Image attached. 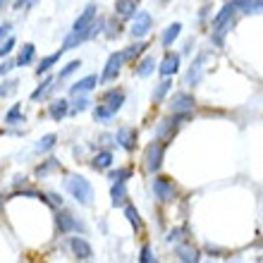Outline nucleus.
Masks as SVG:
<instances>
[{
	"mask_svg": "<svg viewBox=\"0 0 263 263\" xmlns=\"http://www.w3.org/2000/svg\"><path fill=\"white\" fill-rule=\"evenodd\" d=\"M65 187L67 192L77 199V203H82V206H91L93 203V187H91V182L82 175H69L67 182H65Z\"/></svg>",
	"mask_w": 263,
	"mask_h": 263,
	"instance_id": "f257e3e1",
	"label": "nucleus"
},
{
	"mask_svg": "<svg viewBox=\"0 0 263 263\" xmlns=\"http://www.w3.org/2000/svg\"><path fill=\"white\" fill-rule=\"evenodd\" d=\"M163 156H165V144L163 141H151L146 146V153H144L146 170L148 173H158L160 165H163Z\"/></svg>",
	"mask_w": 263,
	"mask_h": 263,
	"instance_id": "f03ea898",
	"label": "nucleus"
},
{
	"mask_svg": "<svg viewBox=\"0 0 263 263\" xmlns=\"http://www.w3.org/2000/svg\"><path fill=\"white\" fill-rule=\"evenodd\" d=\"M153 192H156V196H158L163 203H170V201H175V196H177L175 182L167 180V177H156V180H153Z\"/></svg>",
	"mask_w": 263,
	"mask_h": 263,
	"instance_id": "7ed1b4c3",
	"label": "nucleus"
},
{
	"mask_svg": "<svg viewBox=\"0 0 263 263\" xmlns=\"http://www.w3.org/2000/svg\"><path fill=\"white\" fill-rule=\"evenodd\" d=\"M151 27H153V17L146 10H141V12H137L134 14V22H132V36L134 39H144L148 31H151Z\"/></svg>",
	"mask_w": 263,
	"mask_h": 263,
	"instance_id": "20e7f679",
	"label": "nucleus"
},
{
	"mask_svg": "<svg viewBox=\"0 0 263 263\" xmlns=\"http://www.w3.org/2000/svg\"><path fill=\"white\" fill-rule=\"evenodd\" d=\"M122 55L120 53H110V58H108V63H105V69H103V74H101V79H98V84H108L112 82V79H118L120 74V69H122Z\"/></svg>",
	"mask_w": 263,
	"mask_h": 263,
	"instance_id": "39448f33",
	"label": "nucleus"
},
{
	"mask_svg": "<svg viewBox=\"0 0 263 263\" xmlns=\"http://www.w3.org/2000/svg\"><path fill=\"white\" fill-rule=\"evenodd\" d=\"M93 22H96V5H86L84 12L79 14L72 24V31H91L93 29Z\"/></svg>",
	"mask_w": 263,
	"mask_h": 263,
	"instance_id": "423d86ee",
	"label": "nucleus"
},
{
	"mask_svg": "<svg viewBox=\"0 0 263 263\" xmlns=\"http://www.w3.org/2000/svg\"><path fill=\"white\" fill-rule=\"evenodd\" d=\"M58 230H60L63 235H67V232H79V230H84V225L77 220L72 213L60 211V213H58Z\"/></svg>",
	"mask_w": 263,
	"mask_h": 263,
	"instance_id": "0eeeda50",
	"label": "nucleus"
},
{
	"mask_svg": "<svg viewBox=\"0 0 263 263\" xmlns=\"http://www.w3.org/2000/svg\"><path fill=\"white\" fill-rule=\"evenodd\" d=\"M115 141H118L125 151H134V148H137V129H134V127H120L118 134H115Z\"/></svg>",
	"mask_w": 263,
	"mask_h": 263,
	"instance_id": "6e6552de",
	"label": "nucleus"
},
{
	"mask_svg": "<svg viewBox=\"0 0 263 263\" xmlns=\"http://www.w3.org/2000/svg\"><path fill=\"white\" fill-rule=\"evenodd\" d=\"M72 251H74V256L79 261H91L93 258V249H91V244L84 239V237H72V242H69Z\"/></svg>",
	"mask_w": 263,
	"mask_h": 263,
	"instance_id": "1a4fd4ad",
	"label": "nucleus"
},
{
	"mask_svg": "<svg viewBox=\"0 0 263 263\" xmlns=\"http://www.w3.org/2000/svg\"><path fill=\"white\" fill-rule=\"evenodd\" d=\"M196 105V98L192 93H175L173 103H170V110L173 112H187V110H194Z\"/></svg>",
	"mask_w": 263,
	"mask_h": 263,
	"instance_id": "9d476101",
	"label": "nucleus"
},
{
	"mask_svg": "<svg viewBox=\"0 0 263 263\" xmlns=\"http://www.w3.org/2000/svg\"><path fill=\"white\" fill-rule=\"evenodd\" d=\"M203 60H206V53H199V58H196L194 63H192V67H189V72H187L189 86H199L201 79H203Z\"/></svg>",
	"mask_w": 263,
	"mask_h": 263,
	"instance_id": "9b49d317",
	"label": "nucleus"
},
{
	"mask_svg": "<svg viewBox=\"0 0 263 263\" xmlns=\"http://www.w3.org/2000/svg\"><path fill=\"white\" fill-rule=\"evenodd\" d=\"M235 14H237V3H235V0H230L228 5H225L220 12L215 14L213 24H211V27H213V31H215V29H220V27H225L228 22H232V17H235Z\"/></svg>",
	"mask_w": 263,
	"mask_h": 263,
	"instance_id": "f8f14e48",
	"label": "nucleus"
},
{
	"mask_svg": "<svg viewBox=\"0 0 263 263\" xmlns=\"http://www.w3.org/2000/svg\"><path fill=\"white\" fill-rule=\"evenodd\" d=\"M103 103L110 108L112 112H118L122 105H125V91L122 89H108L103 96Z\"/></svg>",
	"mask_w": 263,
	"mask_h": 263,
	"instance_id": "ddd939ff",
	"label": "nucleus"
},
{
	"mask_svg": "<svg viewBox=\"0 0 263 263\" xmlns=\"http://www.w3.org/2000/svg\"><path fill=\"white\" fill-rule=\"evenodd\" d=\"M96 84H98V77L89 74V77H84V79L72 84V86H69V93H72V96H77V93H89V91L96 89Z\"/></svg>",
	"mask_w": 263,
	"mask_h": 263,
	"instance_id": "4468645a",
	"label": "nucleus"
},
{
	"mask_svg": "<svg viewBox=\"0 0 263 263\" xmlns=\"http://www.w3.org/2000/svg\"><path fill=\"white\" fill-rule=\"evenodd\" d=\"M177 69H180V55H177V53H165V58H163V63H160V67H158V72L163 77H173Z\"/></svg>",
	"mask_w": 263,
	"mask_h": 263,
	"instance_id": "2eb2a0df",
	"label": "nucleus"
},
{
	"mask_svg": "<svg viewBox=\"0 0 263 263\" xmlns=\"http://www.w3.org/2000/svg\"><path fill=\"white\" fill-rule=\"evenodd\" d=\"M67 112H69V101H65V98H55L53 103H48V115L55 120V122L65 120Z\"/></svg>",
	"mask_w": 263,
	"mask_h": 263,
	"instance_id": "dca6fc26",
	"label": "nucleus"
},
{
	"mask_svg": "<svg viewBox=\"0 0 263 263\" xmlns=\"http://www.w3.org/2000/svg\"><path fill=\"white\" fill-rule=\"evenodd\" d=\"M115 12L122 17V20H132L137 14V0H118L115 3Z\"/></svg>",
	"mask_w": 263,
	"mask_h": 263,
	"instance_id": "f3484780",
	"label": "nucleus"
},
{
	"mask_svg": "<svg viewBox=\"0 0 263 263\" xmlns=\"http://www.w3.org/2000/svg\"><path fill=\"white\" fill-rule=\"evenodd\" d=\"M36 58V46L34 43H24L20 50V55H17V67H27V65L34 63Z\"/></svg>",
	"mask_w": 263,
	"mask_h": 263,
	"instance_id": "a211bd4d",
	"label": "nucleus"
},
{
	"mask_svg": "<svg viewBox=\"0 0 263 263\" xmlns=\"http://www.w3.org/2000/svg\"><path fill=\"white\" fill-rule=\"evenodd\" d=\"M110 199H112V206H125L127 201V184L125 182H112V189H110Z\"/></svg>",
	"mask_w": 263,
	"mask_h": 263,
	"instance_id": "6ab92c4d",
	"label": "nucleus"
},
{
	"mask_svg": "<svg viewBox=\"0 0 263 263\" xmlns=\"http://www.w3.org/2000/svg\"><path fill=\"white\" fill-rule=\"evenodd\" d=\"M180 34H182V24H180V22L170 24V27L163 31V39H160V41H163V48H170V46L177 41V36H180Z\"/></svg>",
	"mask_w": 263,
	"mask_h": 263,
	"instance_id": "aec40b11",
	"label": "nucleus"
},
{
	"mask_svg": "<svg viewBox=\"0 0 263 263\" xmlns=\"http://www.w3.org/2000/svg\"><path fill=\"white\" fill-rule=\"evenodd\" d=\"M170 89H173V79H170V77H165V79H163V82H158V86L153 89V93H151L153 103H163V98L170 93Z\"/></svg>",
	"mask_w": 263,
	"mask_h": 263,
	"instance_id": "412c9836",
	"label": "nucleus"
},
{
	"mask_svg": "<svg viewBox=\"0 0 263 263\" xmlns=\"http://www.w3.org/2000/svg\"><path fill=\"white\" fill-rule=\"evenodd\" d=\"M53 86H55V77H46L41 84H39V89L31 93V101H41V98H46L53 91Z\"/></svg>",
	"mask_w": 263,
	"mask_h": 263,
	"instance_id": "4be33fe9",
	"label": "nucleus"
},
{
	"mask_svg": "<svg viewBox=\"0 0 263 263\" xmlns=\"http://www.w3.org/2000/svg\"><path fill=\"white\" fill-rule=\"evenodd\" d=\"M60 58H63V48L58 50V53H53V55H46V58H43V60H41V63L36 65V74H39V77H41V74H46V72H48V69L53 67V65H55V63H60Z\"/></svg>",
	"mask_w": 263,
	"mask_h": 263,
	"instance_id": "5701e85b",
	"label": "nucleus"
},
{
	"mask_svg": "<svg viewBox=\"0 0 263 263\" xmlns=\"http://www.w3.org/2000/svg\"><path fill=\"white\" fill-rule=\"evenodd\" d=\"M112 118H115V112H112L105 103H98L96 108H93V120H96V122H101V125H110Z\"/></svg>",
	"mask_w": 263,
	"mask_h": 263,
	"instance_id": "b1692460",
	"label": "nucleus"
},
{
	"mask_svg": "<svg viewBox=\"0 0 263 263\" xmlns=\"http://www.w3.org/2000/svg\"><path fill=\"white\" fill-rule=\"evenodd\" d=\"M146 48H148V43H141V41H139L137 46H129V48H125L122 53H120V55H122V60H125V63H132V60H137V58L141 55Z\"/></svg>",
	"mask_w": 263,
	"mask_h": 263,
	"instance_id": "393cba45",
	"label": "nucleus"
},
{
	"mask_svg": "<svg viewBox=\"0 0 263 263\" xmlns=\"http://www.w3.org/2000/svg\"><path fill=\"white\" fill-rule=\"evenodd\" d=\"M177 258L184 263H196L199 261V251L194 249V247H187V244H182V247H177Z\"/></svg>",
	"mask_w": 263,
	"mask_h": 263,
	"instance_id": "a878e982",
	"label": "nucleus"
},
{
	"mask_svg": "<svg viewBox=\"0 0 263 263\" xmlns=\"http://www.w3.org/2000/svg\"><path fill=\"white\" fill-rule=\"evenodd\" d=\"M91 165H93V170H108V167L112 165V153L110 151H101L96 158L91 160Z\"/></svg>",
	"mask_w": 263,
	"mask_h": 263,
	"instance_id": "bb28decb",
	"label": "nucleus"
},
{
	"mask_svg": "<svg viewBox=\"0 0 263 263\" xmlns=\"http://www.w3.org/2000/svg\"><path fill=\"white\" fill-rule=\"evenodd\" d=\"M156 69V58H144L139 65H134V74L137 77H148Z\"/></svg>",
	"mask_w": 263,
	"mask_h": 263,
	"instance_id": "cd10ccee",
	"label": "nucleus"
},
{
	"mask_svg": "<svg viewBox=\"0 0 263 263\" xmlns=\"http://www.w3.org/2000/svg\"><path fill=\"white\" fill-rule=\"evenodd\" d=\"M91 108V101L86 98V93H77L74 101H72V110L74 112H84V110H89Z\"/></svg>",
	"mask_w": 263,
	"mask_h": 263,
	"instance_id": "c85d7f7f",
	"label": "nucleus"
},
{
	"mask_svg": "<svg viewBox=\"0 0 263 263\" xmlns=\"http://www.w3.org/2000/svg\"><path fill=\"white\" fill-rule=\"evenodd\" d=\"M125 218H127V220H129V225H132V228H134V230H139V228H141V218H139V211H137V208H134V206H129V203H127V206H125Z\"/></svg>",
	"mask_w": 263,
	"mask_h": 263,
	"instance_id": "c756f323",
	"label": "nucleus"
},
{
	"mask_svg": "<svg viewBox=\"0 0 263 263\" xmlns=\"http://www.w3.org/2000/svg\"><path fill=\"white\" fill-rule=\"evenodd\" d=\"M55 144H58V137H55V134H46V137H43L41 141L36 144V151H39V153H46V151H50V148H53Z\"/></svg>",
	"mask_w": 263,
	"mask_h": 263,
	"instance_id": "7c9ffc66",
	"label": "nucleus"
},
{
	"mask_svg": "<svg viewBox=\"0 0 263 263\" xmlns=\"http://www.w3.org/2000/svg\"><path fill=\"white\" fill-rule=\"evenodd\" d=\"M22 105L20 103H14L10 110H7V115H5V122L7 125H17V122H22Z\"/></svg>",
	"mask_w": 263,
	"mask_h": 263,
	"instance_id": "2f4dec72",
	"label": "nucleus"
},
{
	"mask_svg": "<svg viewBox=\"0 0 263 263\" xmlns=\"http://www.w3.org/2000/svg\"><path fill=\"white\" fill-rule=\"evenodd\" d=\"M55 167H60V163H58L55 158H48L46 163H43V165L36 167V175H39V177H46V175H48L50 170H55Z\"/></svg>",
	"mask_w": 263,
	"mask_h": 263,
	"instance_id": "473e14b6",
	"label": "nucleus"
},
{
	"mask_svg": "<svg viewBox=\"0 0 263 263\" xmlns=\"http://www.w3.org/2000/svg\"><path fill=\"white\" fill-rule=\"evenodd\" d=\"M129 177H132L129 167H118V170H112V173H110V180L112 182H127Z\"/></svg>",
	"mask_w": 263,
	"mask_h": 263,
	"instance_id": "72a5a7b5",
	"label": "nucleus"
},
{
	"mask_svg": "<svg viewBox=\"0 0 263 263\" xmlns=\"http://www.w3.org/2000/svg\"><path fill=\"white\" fill-rule=\"evenodd\" d=\"M82 67V60H72V63H67L63 69H60V74H58V79H67L72 72H77V69Z\"/></svg>",
	"mask_w": 263,
	"mask_h": 263,
	"instance_id": "f704fd0d",
	"label": "nucleus"
},
{
	"mask_svg": "<svg viewBox=\"0 0 263 263\" xmlns=\"http://www.w3.org/2000/svg\"><path fill=\"white\" fill-rule=\"evenodd\" d=\"M17 84H20L17 79H7V82H3V86H0V98L14 93V91H17Z\"/></svg>",
	"mask_w": 263,
	"mask_h": 263,
	"instance_id": "c9c22d12",
	"label": "nucleus"
},
{
	"mask_svg": "<svg viewBox=\"0 0 263 263\" xmlns=\"http://www.w3.org/2000/svg\"><path fill=\"white\" fill-rule=\"evenodd\" d=\"M12 48H14V39H12V36H7L5 41H3V46H0V60L10 55V53H12Z\"/></svg>",
	"mask_w": 263,
	"mask_h": 263,
	"instance_id": "e433bc0d",
	"label": "nucleus"
},
{
	"mask_svg": "<svg viewBox=\"0 0 263 263\" xmlns=\"http://www.w3.org/2000/svg\"><path fill=\"white\" fill-rule=\"evenodd\" d=\"M139 261H141V263H153V261H156V256H153V251H151V247H148V244H144V247H141V256H139Z\"/></svg>",
	"mask_w": 263,
	"mask_h": 263,
	"instance_id": "4c0bfd02",
	"label": "nucleus"
},
{
	"mask_svg": "<svg viewBox=\"0 0 263 263\" xmlns=\"http://www.w3.org/2000/svg\"><path fill=\"white\" fill-rule=\"evenodd\" d=\"M14 67H17V60H5V63L0 65V77H5L7 72H12Z\"/></svg>",
	"mask_w": 263,
	"mask_h": 263,
	"instance_id": "58836bf2",
	"label": "nucleus"
},
{
	"mask_svg": "<svg viewBox=\"0 0 263 263\" xmlns=\"http://www.w3.org/2000/svg\"><path fill=\"white\" fill-rule=\"evenodd\" d=\"M10 34H12V24H7V22H5V24L0 27V43L5 41V39H7Z\"/></svg>",
	"mask_w": 263,
	"mask_h": 263,
	"instance_id": "ea45409f",
	"label": "nucleus"
},
{
	"mask_svg": "<svg viewBox=\"0 0 263 263\" xmlns=\"http://www.w3.org/2000/svg\"><path fill=\"white\" fill-rule=\"evenodd\" d=\"M36 0H14V10H22V7H27V5H34Z\"/></svg>",
	"mask_w": 263,
	"mask_h": 263,
	"instance_id": "a19ab883",
	"label": "nucleus"
},
{
	"mask_svg": "<svg viewBox=\"0 0 263 263\" xmlns=\"http://www.w3.org/2000/svg\"><path fill=\"white\" fill-rule=\"evenodd\" d=\"M182 232H184V230H173V232L167 235V242H175V239H180Z\"/></svg>",
	"mask_w": 263,
	"mask_h": 263,
	"instance_id": "79ce46f5",
	"label": "nucleus"
},
{
	"mask_svg": "<svg viewBox=\"0 0 263 263\" xmlns=\"http://www.w3.org/2000/svg\"><path fill=\"white\" fill-rule=\"evenodd\" d=\"M7 3H10V0H0V10H3V7H5Z\"/></svg>",
	"mask_w": 263,
	"mask_h": 263,
	"instance_id": "37998d69",
	"label": "nucleus"
}]
</instances>
